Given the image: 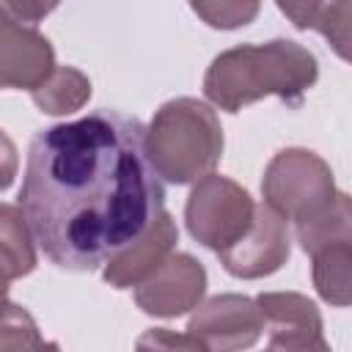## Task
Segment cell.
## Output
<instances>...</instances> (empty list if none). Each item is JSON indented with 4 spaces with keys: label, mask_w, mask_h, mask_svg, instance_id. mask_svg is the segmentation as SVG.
Listing matches in <instances>:
<instances>
[{
    "label": "cell",
    "mask_w": 352,
    "mask_h": 352,
    "mask_svg": "<svg viewBox=\"0 0 352 352\" xmlns=\"http://www.w3.org/2000/svg\"><path fill=\"white\" fill-rule=\"evenodd\" d=\"M206 294V270L190 253H170L135 286V302L148 316L173 319L192 311Z\"/></svg>",
    "instance_id": "52a82bcc"
},
{
    "label": "cell",
    "mask_w": 352,
    "mask_h": 352,
    "mask_svg": "<svg viewBox=\"0 0 352 352\" xmlns=\"http://www.w3.org/2000/svg\"><path fill=\"white\" fill-rule=\"evenodd\" d=\"M176 242H179L176 220L168 212H162L160 220L135 245H129L124 253H118L104 264V272H102L104 283H110L113 289L138 286L173 253Z\"/></svg>",
    "instance_id": "8fae6325"
},
{
    "label": "cell",
    "mask_w": 352,
    "mask_h": 352,
    "mask_svg": "<svg viewBox=\"0 0 352 352\" xmlns=\"http://www.w3.org/2000/svg\"><path fill=\"white\" fill-rule=\"evenodd\" d=\"M55 50L36 28L3 14L0 28V82L3 88L36 91L55 72Z\"/></svg>",
    "instance_id": "30bf717a"
},
{
    "label": "cell",
    "mask_w": 352,
    "mask_h": 352,
    "mask_svg": "<svg viewBox=\"0 0 352 352\" xmlns=\"http://www.w3.org/2000/svg\"><path fill=\"white\" fill-rule=\"evenodd\" d=\"M264 330L261 308L248 294H214L192 308L187 333L212 352L248 349Z\"/></svg>",
    "instance_id": "8992f818"
},
{
    "label": "cell",
    "mask_w": 352,
    "mask_h": 352,
    "mask_svg": "<svg viewBox=\"0 0 352 352\" xmlns=\"http://www.w3.org/2000/svg\"><path fill=\"white\" fill-rule=\"evenodd\" d=\"M0 236H3V286H11V280L30 275L36 270V248H33L36 236L22 206L3 204Z\"/></svg>",
    "instance_id": "5bb4252c"
},
{
    "label": "cell",
    "mask_w": 352,
    "mask_h": 352,
    "mask_svg": "<svg viewBox=\"0 0 352 352\" xmlns=\"http://www.w3.org/2000/svg\"><path fill=\"white\" fill-rule=\"evenodd\" d=\"M146 146L162 182L192 184L214 173L223 157V126L206 102L179 96L154 113Z\"/></svg>",
    "instance_id": "3957f363"
},
{
    "label": "cell",
    "mask_w": 352,
    "mask_h": 352,
    "mask_svg": "<svg viewBox=\"0 0 352 352\" xmlns=\"http://www.w3.org/2000/svg\"><path fill=\"white\" fill-rule=\"evenodd\" d=\"M275 3L297 30H314L327 6V0H275Z\"/></svg>",
    "instance_id": "ac0fdd59"
},
{
    "label": "cell",
    "mask_w": 352,
    "mask_h": 352,
    "mask_svg": "<svg viewBox=\"0 0 352 352\" xmlns=\"http://www.w3.org/2000/svg\"><path fill=\"white\" fill-rule=\"evenodd\" d=\"M60 0H3V14L14 16L22 25H36L41 22L47 14H52L58 8Z\"/></svg>",
    "instance_id": "d6986e66"
},
{
    "label": "cell",
    "mask_w": 352,
    "mask_h": 352,
    "mask_svg": "<svg viewBox=\"0 0 352 352\" xmlns=\"http://www.w3.org/2000/svg\"><path fill=\"white\" fill-rule=\"evenodd\" d=\"M19 206L60 270L91 272L124 253L165 212L143 121L102 107L41 129L28 148Z\"/></svg>",
    "instance_id": "6da1fadb"
},
{
    "label": "cell",
    "mask_w": 352,
    "mask_h": 352,
    "mask_svg": "<svg viewBox=\"0 0 352 352\" xmlns=\"http://www.w3.org/2000/svg\"><path fill=\"white\" fill-rule=\"evenodd\" d=\"M311 278L316 294L336 308L352 305V245L338 242L311 253Z\"/></svg>",
    "instance_id": "4fadbf2b"
},
{
    "label": "cell",
    "mask_w": 352,
    "mask_h": 352,
    "mask_svg": "<svg viewBox=\"0 0 352 352\" xmlns=\"http://www.w3.org/2000/svg\"><path fill=\"white\" fill-rule=\"evenodd\" d=\"M292 253V239H289V220L278 214L272 206L261 204L256 206L253 226L248 234L234 242L231 248L220 250V264L226 272L242 280H256L278 272Z\"/></svg>",
    "instance_id": "ba28073f"
},
{
    "label": "cell",
    "mask_w": 352,
    "mask_h": 352,
    "mask_svg": "<svg viewBox=\"0 0 352 352\" xmlns=\"http://www.w3.org/2000/svg\"><path fill=\"white\" fill-rule=\"evenodd\" d=\"M314 30L324 36L341 60L352 63V0H327Z\"/></svg>",
    "instance_id": "e0dca14e"
},
{
    "label": "cell",
    "mask_w": 352,
    "mask_h": 352,
    "mask_svg": "<svg viewBox=\"0 0 352 352\" xmlns=\"http://www.w3.org/2000/svg\"><path fill=\"white\" fill-rule=\"evenodd\" d=\"M333 192L336 182L330 165L308 148H283L264 168V204L286 220H302L324 201H330Z\"/></svg>",
    "instance_id": "5b68a950"
},
{
    "label": "cell",
    "mask_w": 352,
    "mask_h": 352,
    "mask_svg": "<svg viewBox=\"0 0 352 352\" xmlns=\"http://www.w3.org/2000/svg\"><path fill=\"white\" fill-rule=\"evenodd\" d=\"M264 330L270 333V349H316L327 352L322 314L314 300L300 292H264L256 297Z\"/></svg>",
    "instance_id": "9c48e42d"
},
{
    "label": "cell",
    "mask_w": 352,
    "mask_h": 352,
    "mask_svg": "<svg viewBox=\"0 0 352 352\" xmlns=\"http://www.w3.org/2000/svg\"><path fill=\"white\" fill-rule=\"evenodd\" d=\"M30 99L47 116H69L82 110L91 99V80L74 66H58L47 82L30 91Z\"/></svg>",
    "instance_id": "9a60e30c"
},
{
    "label": "cell",
    "mask_w": 352,
    "mask_h": 352,
    "mask_svg": "<svg viewBox=\"0 0 352 352\" xmlns=\"http://www.w3.org/2000/svg\"><path fill=\"white\" fill-rule=\"evenodd\" d=\"M294 234L308 256L327 245H352V195L336 190L330 201H324L319 209L294 223Z\"/></svg>",
    "instance_id": "7c38bea8"
},
{
    "label": "cell",
    "mask_w": 352,
    "mask_h": 352,
    "mask_svg": "<svg viewBox=\"0 0 352 352\" xmlns=\"http://www.w3.org/2000/svg\"><path fill=\"white\" fill-rule=\"evenodd\" d=\"M138 346H165V349H204L201 346V341L195 338V336H190L187 330H184V336H173L168 327H154V330H148L140 341H138Z\"/></svg>",
    "instance_id": "ffe728a7"
},
{
    "label": "cell",
    "mask_w": 352,
    "mask_h": 352,
    "mask_svg": "<svg viewBox=\"0 0 352 352\" xmlns=\"http://www.w3.org/2000/svg\"><path fill=\"white\" fill-rule=\"evenodd\" d=\"M316 80L319 63L308 47L292 38H272L220 52L204 74V94L226 113H239L264 96L300 107Z\"/></svg>",
    "instance_id": "7a4b0ae2"
},
{
    "label": "cell",
    "mask_w": 352,
    "mask_h": 352,
    "mask_svg": "<svg viewBox=\"0 0 352 352\" xmlns=\"http://www.w3.org/2000/svg\"><path fill=\"white\" fill-rule=\"evenodd\" d=\"M190 8L214 30H236L250 25L258 11L261 0H187Z\"/></svg>",
    "instance_id": "2e32d148"
},
{
    "label": "cell",
    "mask_w": 352,
    "mask_h": 352,
    "mask_svg": "<svg viewBox=\"0 0 352 352\" xmlns=\"http://www.w3.org/2000/svg\"><path fill=\"white\" fill-rule=\"evenodd\" d=\"M253 217L256 204L250 192L220 173L198 179L184 204V223L190 236L214 253L239 242L253 226Z\"/></svg>",
    "instance_id": "277c9868"
}]
</instances>
